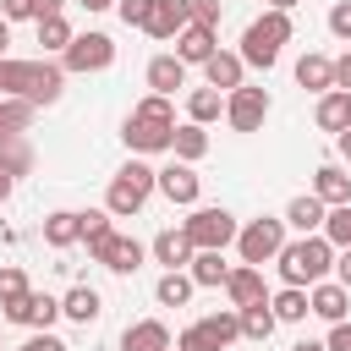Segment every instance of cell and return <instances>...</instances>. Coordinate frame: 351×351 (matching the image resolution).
<instances>
[{
	"instance_id": "obj_1",
	"label": "cell",
	"mask_w": 351,
	"mask_h": 351,
	"mask_svg": "<svg viewBox=\"0 0 351 351\" xmlns=\"http://www.w3.org/2000/svg\"><path fill=\"white\" fill-rule=\"evenodd\" d=\"M0 93L33 99V104H55L66 93V66L60 60H16V55H0Z\"/></svg>"
},
{
	"instance_id": "obj_2",
	"label": "cell",
	"mask_w": 351,
	"mask_h": 351,
	"mask_svg": "<svg viewBox=\"0 0 351 351\" xmlns=\"http://www.w3.org/2000/svg\"><path fill=\"white\" fill-rule=\"evenodd\" d=\"M274 269H280L285 285H318V280H329V269H335V247H329L324 230H318V236H296V241H285V247L274 252Z\"/></svg>"
},
{
	"instance_id": "obj_3",
	"label": "cell",
	"mask_w": 351,
	"mask_h": 351,
	"mask_svg": "<svg viewBox=\"0 0 351 351\" xmlns=\"http://www.w3.org/2000/svg\"><path fill=\"white\" fill-rule=\"evenodd\" d=\"M291 11H263V16H252L247 22V33H241V66H258V71H269L274 60H280V44H291Z\"/></svg>"
},
{
	"instance_id": "obj_4",
	"label": "cell",
	"mask_w": 351,
	"mask_h": 351,
	"mask_svg": "<svg viewBox=\"0 0 351 351\" xmlns=\"http://www.w3.org/2000/svg\"><path fill=\"white\" fill-rule=\"evenodd\" d=\"M154 197V165H143V159H126L115 176H110V192H104V208L115 214V219H132V214H143V203Z\"/></svg>"
},
{
	"instance_id": "obj_5",
	"label": "cell",
	"mask_w": 351,
	"mask_h": 351,
	"mask_svg": "<svg viewBox=\"0 0 351 351\" xmlns=\"http://www.w3.org/2000/svg\"><path fill=\"white\" fill-rule=\"evenodd\" d=\"M181 230H186V241H192V252H225L230 241H236V214L230 208H197L192 203V214L181 219Z\"/></svg>"
},
{
	"instance_id": "obj_6",
	"label": "cell",
	"mask_w": 351,
	"mask_h": 351,
	"mask_svg": "<svg viewBox=\"0 0 351 351\" xmlns=\"http://www.w3.org/2000/svg\"><path fill=\"white\" fill-rule=\"evenodd\" d=\"M60 66L66 77H88V71H110L115 66V38L88 27V33H71V44L60 49Z\"/></svg>"
},
{
	"instance_id": "obj_7",
	"label": "cell",
	"mask_w": 351,
	"mask_h": 351,
	"mask_svg": "<svg viewBox=\"0 0 351 351\" xmlns=\"http://www.w3.org/2000/svg\"><path fill=\"white\" fill-rule=\"evenodd\" d=\"M285 247V219H247L241 230H236V252H241V263H274V252Z\"/></svg>"
},
{
	"instance_id": "obj_8",
	"label": "cell",
	"mask_w": 351,
	"mask_h": 351,
	"mask_svg": "<svg viewBox=\"0 0 351 351\" xmlns=\"http://www.w3.org/2000/svg\"><path fill=\"white\" fill-rule=\"evenodd\" d=\"M225 121H230V132H263V121H269V93L263 88H230L225 93Z\"/></svg>"
},
{
	"instance_id": "obj_9",
	"label": "cell",
	"mask_w": 351,
	"mask_h": 351,
	"mask_svg": "<svg viewBox=\"0 0 351 351\" xmlns=\"http://www.w3.org/2000/svg\"><path fill=\"white\" fill-rule=\"evenodd\" d=\"M154 192H165L170 203H181V208H192L197 203V192H203V181H197V170L192 165H165V170H154Z\"/></svg>"
},
{
	"instance_id": "obj_10",
	"label": "cell",
	"mask_w": 351,
	"mask_h": 351,
	"mask_svg": "<svg viewBox=\"0 0 351 351\" xmlns=\"http://www.w3.org/2000/svg\"><path fill=\"white\" fill-rule=\"evenodd\" d=\"M143 258H148V247H143L137 236H110V241L93 252V263H104L110 274H137V269H143Z\"/></svg>"
},
{
	"instance_id": "obj_11",
	"label": "cell",
	"mask_w": 351,
	"mask_h": 351,
	"mask_svg": "<svg viewBox=\"0 0 351 351\" xmlns=\"http://www.w3.org/2000/svg\"><path fill=\"white\" fill-rule=\"evenodd\" d=\"M170 132H176V126H159V121H137V115H126L121 143H126L132 154H170Z\"/></svg>"
},
{
	"instance_id": "obj_12",
	"label": "cell",
	"mask_w": 351,
	"mask_h": 351,
	"mask_svg": "<svg viewBox=\"0 0 351 351\" xmlns=\"http://www.w3.org/2000/svg\"><path fill=\"white\" fill-rule=\"evenodd\" d=\"M307 313H318L324 324H340L351 313V291L340 280H318V285H307Z\"/></svg>"
},
{
	"instance_id": "obj_13",
	"label": "cell",
	"mask_w": 351,
	"mask_h": 351,
	"mask_svg": "<svg viewBox=\"0 0 351 351\" xmlns=\"http://www.w3.org/2000/svg\"><path fill=\"white\" fill-rule=\"evenodd\" d=\"M225 296H230V307L263 302V296H269V285H263V269H258V263H236V269L225 274Z\"/></svg>"
},
{
	"instance_id": "obj_14",
	"label": "cell",
	"mask_w": 351,
	"mask_h": 351,
	"mask_svg": "<svg viewBox=\"0 0 351 351\" xmlns=\"http://www.w3.org/2000/svg\"><path fill=\"white\" fill-rule=\"evenodd\" d=\"M214 49H219V33H214V27H197V22H186V27L176 33V60H186V66H203Z\"/></svg>"
},
{
	"instance_id": "obj_15",
	"label": "cell",
	"mask_w": 351,
	"mask_h": 351,
	"mask_svg": "<svg viewBox=\"0 0 351 351\" xmlns=\"http://www.w3.org/2000/svg\"><path fill=\"white\" fill-rule=\"evenodd\" d=\"M241 77H247V66H241V55H236V49H214V55L203 60V82H208V88H219V93L241 88Z\"/></svg>"
},
{
	"instance_id": "obj_16",
	"label": "cell",
	"mask_w": 351,
	"mask_h": 351,
	"mask_svg": "<svg viewBox=\"0 0 351 351\" xmlns=\"http://www.w3.org/2000/svg\"><path fill=\"white\" fill-rule=\"evenodd\" d=\"M186 71H192V66L176 60V55H154V60H148V88L165 93V99H176V93L186 88Z\"/></svg>"
},
{
	"instance_id": "obj_17",
	"label": "cell",
	"mask_w": 351,
	"mask_h": 351,
	"mask_svg": "<svg viewBox=\"0 0 351 351\" xmlns=\"http://www.w3.org/2000/svg\"><path fill=\"white\" fill-rule=\"evenodd\" d=\"M313 197H318L324 208L351 203V176H346V165H318V170H313Z\"/></svg>"
},
{
	"instance_id": "obj_18",
	"label": "cell",
	"mask_w": 351,
	"mask_h": 351,
	"mask_svg": "<svg viewBox=\"0 0 351 351\" xmlns=\"http://www.w3.org/2000/svg\"><path fill=\"white\" fill-rule=\"evenodd\" d=\"M324 214H329V208H324L313 192H302V197H291V203H285V214H280V219H285V230L318 236V230H324Z\"/></svg>"
},
{
	"instance_id": "obj_19",
	"label": "cell",
	"mask_w": 351,
	"mask_h": 351,
	"mask_svg": "<svg viewBox=\"0 0 351 351\" xmlns=\"http://www.w3.org/2000/svg\"><path fill=\"white\" fill-rule=\"evenodd\" d=\"M33 165H38V154H33L27 132H5L0 137V170L16 181V176H33Z\"/></svg>"
},
{
	"instance_id": "obj_20",
	"label": "cell",
	"mask_w": 351,
	"mask_h": 351,
	"mask_svg": "<svg viewBox=\"0 0 351 351\" xmlns=\"http://www.w3.org/2000/svg\"><path fill=\"white\" fill-rule=\"evenodd\" d=\"M27 291H33L27 274H22L16 263H5V269H0V318H5V324H22V302H27Z\"/></svg>"
},
{
	"instance_id": "obj_21",
	"label": "cell",
	"mask_w": 351,
	"mask_h": 351,
	"mask_svg": "<svg viewBox=\"0 0 351 351\" xmlns=\"http://www.w3.org/2000/svg\"><path fill=\"white\" fill-rule=\"evenodd\" d=\"M176 340H170V329L159 324V318H137V324H126V335H121V351H170Z\"/></svg>"
},
{
	"instance_id": "obj_22",
	"label": "cell",
	"mask_w": 351,
	"mask_h": 351,
	"mask_svg": "<svg viewBox=\"0 0 351 351\" xmlns=\"http://www.w3.org/2000/svg\"><path fill=\"white\" fill-rule=\"evenodd\" d=\"M99 313H104V302H99V291L93 285H71L66 296H60V318H71V324H99Z\"/></svg>"
},
{
	"instance_id": "obj_23",
	"label": "cell",
	"mask_w": 351,
	"mask_h": 351,
	"mask_svg": "<svg viewBox=\"0 0 351 351\" xmlns=\"http://www.w3.org/2000/svg\"><path fill=\"white\" fill-rule=\"evenodd\" d=\"M236 318H241V340H252V346H263V340L280 329V318H274L269 296H263V302H247V307H236Z\"/></svg>"
},
{
	"instance_id": "obj_24",
	"label": "cell",
	"mask_w": 351,
	"mask_h": 351,
	"mask_svg": "<svg viewBox=\"0 0 351 351\" xmlns=\"http://www.w3.org/2000/svg\"><path fill=\"white\" fill-rule=\"evenodd\" d=\"M44 241H49L55 252H66L71 241H82V214H77V208H55V214H44Z\"/></svg>"
},
{
	"instance_id": "obj_25",
	"label": "cell",
	"mask_w": 351,
	"mask_h": 351,
	"mask_svg": "<svg viewBox=\"0 0 351 351\" xmlns=\"http://www.w3.org/2000/svg\"><path fill=\"white\" fill-rule=\"evenodd\" d=\"M186 22H192V16H186V0H154V11H148V27H143V33H154V38H176Z\"/></svg>"
},
{
	"instance_id": "obj_26",
	"label": "cell",
	"mask_w": 351,
	"mask_h": 351,
	"mask_svg": "<svg viewBox=\"0 0 351 351\" xmlns=\"http://www.w3.org/2000/svg\"><path fill=\"white\" fill-rule=\"evenodd\" d=\"M296 82H302L307 93H329V88H335V60H329V55H313V49H307V55L296 60Z\"/></svg>"
},
{
	"instance_id": "obj_27",
	"label": "cell",
	"mask_w": 351,
	"mask_h": 351,
	"mask_svg": "<svg viewBox=\"0 0 351 351\" xmlns=\"http://www.w3.org/2000/svg\"><path fill=\"white\" fill-rule=\"evenodd\" d=\"M313 121H318V132H346V121H351V93H340V88L318 93V110H313Z\"/></svg>"
},
{
	"instance_id": "obj_28",
	"label": "cell",
	"mask_w": 351,
	"mask_h": 351,
	"mask_svg": "<svg viewBox=\"0 0 351 351\" xmlns=\"http://www.w3.org/2000/svg\"><path fill=\"white\" fill-rule=\"evenodd\" d=\"M170 154H176L181 165H197V159L208 154V132H203L197 121H181V126L170 132Z\"/></svg>"
},
{
	"instance_id": "obj_29",
	"label": "cell",
	"mask_w": 351,
	"mask_h": 351,
	"mask_svg": "<svg viewBox=\"0 0 351 351\" xmlns=\"http://www.w3.org/2000/svg\"><path fill=\"white\" fill-rule=\"evenodd\" d=\"M186 274H192L197 291H214V285H225L230 263H225V252H192V258H186Z\"/></svg>"
},
{
	"instance_id": "obj_30",
	"label": "cell",
	"mask_w": 351,
	"mask_h": 351,
	"mask_svg": "<svg viewBox=\"0 0 351 351\" xmlns=\"http://www.w3.org/2000/svg\"><path fill=\"white\" fill-rule=\"evenodd\" d=\"M148 252H154V263H165V269H186V258H192V241H186V230H159Z\"/></svg>"
},
{
	"instance_id": "obj_31",
	"label": "cell",
	"mask_w": 351,
	"mask_h": 351,
	"mask_svg": "<svg viewBox=\"0 0 351 351\" xmlns=\"http://www.w3.org/2000/svg\"><path fill=\"white\" fill-rule=\"evenodd\" d=\"M192 291H197V285H192V274H186V269H165V274H159V285H154V302H159V307H186V302H192Z\"/></svg>"
},
{
	"instance_id": "obj_32",
	"label": "cell",
	"mask_w": 351,
	"mask_h": 351,
	"mask_svg": "<svg viewBox=\"0 0 351 351\" xmlns=\"http://www.w3.org/2000/svg\"><path fill=\"white\" fill-rule=\"evenodd\" d=\"M219 115H225V93H219V88H192V93H186V121L208 126V121H219Z\"/></svg>"
},
{
	"instance_id": "obj_33",
	"label": "cell",
	"mask_w": 351,
	"mask_h": 351,
	"mask_svg": "<svg viewBox=\"0 0 351 351\" xmlns=\"http://www.w3.org/2000/svg\"><path fill=\"white\" fill-rule=\"evenodd\" d=\"M269 307H274L280 324H302V318H307V285H280V291L269 296Z\"/></svg>"
},
{
	"instance_id": "obj_34",
	"label": "cell",
	"mask_w": 351,
	"mask_h": 351,
	"mask_svg": "<svg viewBox=\"0 0 351 351\" xmlns=\"http://www.w3.org/2000/svg\"><path fill=\"white\" fill-rule=\"evenodd\" d=\"M33 115H38L33 99H11V93H0V137H5V132H27Z\"/></svg>"
},
{
	"instance_id": "obj_35",
	"label": "cell",
	"mask_w": 351,
	"mask_h": 351,
	"mask_svg": "<svg viewBox=\"0 0 351 351\" xmlns=\"http://www.w3.org/2000/svg\"><path fill=\"white\" fill-rule=\"evenodd\" d=\"M55 318H60V302L44 296V291H27V302H22V324H27V329H49Z\"/></svg>"
},
{
	"instance_id": "obj_36",
	"label": "cell",
	"mask_w": 351,
	"mask_h": 351,
	"mask_svg": "<svg viewBox=\"0 0 351 351\" xmlns=\"http://www.w3.org/2000/svg\"><path fill=\"white\" fill-rule=\"evenodd\" d=\"M110 219H115L110 208H88V214H82V241H88V252H99V247L115 236V225H110Z\"/></svg>"
},
{
	"instance_id": "obj_37",
	"label": "cell",
	"mask_w": 351,
	"mask_h": 351,
	"mask_svg": "<svg viewBox=\"0 0 351 351\" xmlns=\"http://www.w3.org/2000/svg\"><path fill=\"white\" fill-rule=\"evenodd\" d=\"M132 115H137V121H159V126H176V104H170L165 93H143V99L132 104Z\"/></svg>"
},
{
	"instance_id": "obj_38",
	"label": "cell",
	"mask_w": 351,
	"mask_h": 351,
	"mask_svg": "<svg viewBox=\"0 0 351 351\" xmlns=\"http://www.w3.org/2000/svg\"><path fill=\"white\" fill-rule=\"evenodd\" d=\"M38 44H44V49H66V44H71V22H66V11L38 16Z\"/></svg>"
},
{
	"instance_id": "obj_39",
	"label": "cell",
	"mask_w": 351,
	"mask_h": 351,
	"mask_svg": "<svg viewBox=\"0 0 351 351\" xmlns=\"http://www.w3.org/2000/svg\"><path fill=\"white\" fill-rule=\"evenodd\" d=\"M324 236H329V247H351V203H335L324 214Z\"/></svg>"
},
{
	"instance_id": "obj_40",
	"label": "cell",
	"mask_w": 351,
	"mask_h": 351,
	"mask_svg": "<svg viewBox=\"0 0 351 351\" xmlns=\"http://www.w3.org/2000/svg\"><path fill=\"white\" fill-rule=\"evenodd\" d=\"M203 329L219 340V346H230V340H241V318H236V307H225V313H208L203 318Z\"/></svg>"
},
{
	"instance_id": "obj_41",
	"label": "cell",
	"mask_w": 351,
	"mask_h": 351,
	"mask_svg": "<svg viewBox=\"0 0 351 351\" xmlns=\"http://www.w3.org/2000/svg\"><path fill=\"white\" fill-rule=\"evenodd\" d=\"M176 351H225V346H219V340L203 329V318H197V324H186V329L176 335Z\"/></svg>"
},
{
	"instance_id": "obj_42",
	"label": "cell",
	"mask_w": 351,
	"mask_h": 351,
	"mask_svg": "<svg viewBox=\"0 0 351 351\" xmlns=\"http://www.w3.org/2000/svg\"><path fill=\"white\" fill-rule=\"evenodd\" d=\"M186 16H192L197 27H214V33H219V16H225V5H219V0H186Z\"/></svg>"
},
{
	"instance_id": "obj_43",
	"label": "cell",
	"mask_w": 351,
	"mask_h": 351,
	"mask_svg": "<svg viewBox=\"0 0 351 351\" xmlns=\"http://www.w3.org/2000/svg\"><path fill=\"white\" fill-rule=\"evenodd\" d=\"M148 11H154V0H115V16L126 27H148Z\"/></svg>"
},
{
	"instance_id": "obj_44",
	"label": "cell",
	"mask_w": 351,
	"mask_h": 351,
	"mask_svg": "<svg viewBox=\"0 0 351 351\" xmlns=\"http://www.w3.org/2000/svg\"><path fill=\"white\" fill-rule=\"evenodd\" d=\"M329 33H335L340 44H351V0H335V5H329Z\"/></svg>"
},
{
	"instance_id": "obj_45",
	"label": "cell",
	"mask_w": 351,
	"mask_h": 351,
	"mask_svg": "<svg viewBox=\"0 0 351 351\" xmlns=\"http://www.w3.org/2000/svg\"><path fill=\"white\" fill-rule=\"evenodd\" d=\"M5 22H38V0H0Z\"/></svg>"
},
{
	"instance_id": "obj_46",
	"label": "cell",
	"mask_w": 351,
	"mask_h": 351,
	"mask_svg": "<svg viewBox=\"0 0 351 351\" xmlns=\"http://www.w3.org/2000/svg\"><path fill=\"white\" fill-rule=\"evenodd\" d=\"M16 351H66V340H60V335H49V329H33V340H22Z\"/></svg>"
},
{
	"instance_id": "obj_47",
	"label": "cell",
	"mask_w": 351,
	"mask_h": 351,
	"mask_svg": "<svg viewBox=\"0 0 351 351\" xmlns=\"http://www.w3.org/2000/svg\"><path fill=\"white\" fill-rule=\"evenodd\" d=\"M329 351H351V318H340V324H329V340H324Z\"/></svg>"
},
{
	"instance_id": "obj_48",
	"label": "cell",
	"mask_w": 351,
	"mask_h": 351,
	"mask_svg": "<svg viewBox=\"0 0 351 351\" xmlns=\"http://www.w3.org/2000/svg\"><path fill=\"white\" fill-rule=\"evenodd\" d=\"M335 88H340V93H351V49H346V55H335Z\"/></svg>"
},
{
	"instance_id": "obj_49",
	"label": "cell",
	"mask_w": 351,
	"mask_h": 351,
	"mask_svg": "<svg viewBox=\"0 0 351 351\" xmlns=\"http://www.w3.org/2000/svg\"><path fill=\"white\" fill-rule=\"evenodd\" d=\"M335 280L351 291V247H335Z\"/></svg>"
},
{
	"instance_id": "obj_50",
	"label": "cell",
	"mask_w": 351,
	"mask_h": 351,
	"mask_svg": "<svg viewBox=\"0 0 351 351\" xmlns=\"http://www.w3.org/2000/svg\"><path fill=\"white\" fill-rule=\"evenodd\" d=\"M335 148H340V159L351 165V126H346V132H335Z\"/></svg>"
},
{
	"instance_id": "obj_51",
	"label": "cell",
	"mask_w": 351,
	"mask_h": 351,
	"mask_svg": "<svg viewBox=\"0 0 351 351\" xmlns=\"http://www.w3.org/2000/svg\"><path fill=\"white\" fill-rule=\"evenodd\" d=\"M82 11H115V0H77Z\"/></svg>"
},
{
	"instance_id": "obj_52",
	"label": "cell",
	"mask_w": 351,
	"mask_h": 351,
	"mask_svg": "<svg viewBox=\"0 0 351 351\" xmlns=\"http://www.w3.org/2000/svg\"><path fill=\"white\" fill-rule=\"evenodd\" d=\"M291 351H329V346H324V340H296Z\"/></svg>"
},
{
	"instance_id": "obj_53",
	"label": "cell",
	"mask_w": 351,
	"mask_h": 351,
	"mask_svg": "<svg viewBox=\"0 0 351 351\" xmlns=\"http://www.w3.org/2000/svg\"><path fill=\"white\" fill-rule=\"evenodd\" d=\"M11 186H16V181H11V176H5V170H0V203H5V197H11Z\"/></svg>"
},
{
	"instance_id": "obj_54",
	"label": "cell",
	"mask_w": 351,
	"mask_h": 351,
	"mask_svg": "<svg viewBox=\"0 0 351 351\" xmlns=\"http://www.w3.org/2000/svg\"><path fill=\"white\" fill-rule=\"evenodd\" d=\"M302 0H269V11H296Z\"/></svg>"
},
{
	"instance_id": "obj_55",
	"label": "cell",
	"mask_w": 351,
	"mask_h": 351,
	"mask_svg": "<svg viewBox=\"0 0 351 351\" xmlns=\"http://www.w3.org/2000/svg\"><path fill=\"white\" fill-rule=\"evenodd\" d=\"M5 44H11V22L0 16V55H5Z\"/></svg>"
},
{
	"instance_id": "obj_56",
	"label": "cell",
	"mask_w": 351,
	"mask_h": 351,
	"mask_svg": "<svg viewBox=\"0 0 351 351\" xmlns=\"http://www.w3.org/2000/svg\"><path fill=\"white\" fill-rule=\"evenodd\" d=\"M346 126H351V121H346Z\"/></svg>"
},
{
	"instance_id": "obj_57",
	"label": "cell",
	"mask_w": 351,
	"mask_h": 351,
	"mask_svg": "<svg viewBox=\"0 0 351 351\" xmlns=\"http://www.w3.org/2000/svg\"><path fill=\"white\" fill-rule=\"evenodd\" d=\"M170 351H176V346H170Z\"/></svg>"
}]
</instances>
